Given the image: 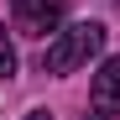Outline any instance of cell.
<instances>
[{
    "label": "cell",
    "mask_w": 120,
    "mask_h": 120,
    "mask_svg": "<svg viewBox=\"0 0 120 120\" xmlns=\"http://www.w3.org/2000/svg\"><path fill=\"white\" fill-rule=\"evenodd\" d=\"M99 47H105V26H99V21L57 26L52 42H47V52H42V73H73L78 63H89Z\"/></svg>",
    "instance_id": "1"
},
{
    "label": "cell",
    "mask_w": 120,
    "mask_h": 120,
    "mask_svg": "<svg viewBox=\"0 0 120 120\" xmlns=\"http://www.w3.org/2000/svg\"><path fill=\"white\" fill-rule=\"evenodd\" d=\"M84 120H120V57H105L89 84V115Z\"/></svg>",
    "instance_id": "2"
},
{
    "label": "cell",
    "mask_w": 120,
    "mask_h": 120,
    "mask_svg": "<svg viewBox=\"0 0 120 120\" xmlns=\"http://www.w3.org/2000/svg\"><path fill=\"white\" fill-rule=\"evenodd\" d=\"M11 11H16V26L26 37H47V31L63 26L68 0H11Z\"/></svg>",
    "instance_id": "3"
},
{
    "label": "cell",
    "mask_w": 120,
    "mask_h": 120,
    "mask_svg": "<svg viewBox=\"0 0 120 120\" xmlns=\"http://www.w3.org/2000/svg\"><path fill=\"white\" fill-rule=\"evenodd\" d=\"M0 78H16V47H11L5 26H0Z\"/></svg>",
    "instance_id": "4"
},
{
    "label": "cell",
    "mask_w": 120,
    "mask_h": 120,
    "mask_svg": "<svg viewBox=\"0 0 120 120\" xmlns=\"http://www.w3.org/2000/svg\"><path fill=\"white\" fill-rule=\"evenodd\" d=\"M26 120H52V115H47V110H31V115H26Z\"/></svg>",
    "instance_id": "5"
}]
</instances>
